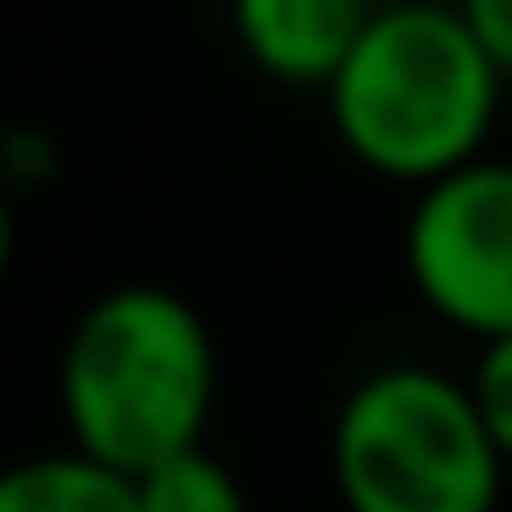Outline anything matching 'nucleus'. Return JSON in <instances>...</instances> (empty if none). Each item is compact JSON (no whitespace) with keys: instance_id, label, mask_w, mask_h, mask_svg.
<instances>
[{"instance_id":"20e7f679","label":"nucleus","mask_w":512,"mask_h":512,"mask_svg":"<svg viewBox=\"0 0 512 512\" xmlns=\"http://www.w3.org/2000/svg\"><path fill=\"white\" fill-rule=\"evenodd\" d=\"M414 295L463 337H512V162L477 155L470 169L414 190L400 239Z\"/></svg>"},{"instance_id":"423d86ee","label":"nucleus","mask_w":512,"mask_h":512,"mask_svg":"<svg viewBox=\"0 0 512 512\" xmlns=\"http://www.w3.org/2000/svg\"><path fill=\"white\" fill-rule=\"evenodd\" d=\"M0 512H141V505H134V477L78 449H50L0 470Z\"/></svg>"},{"instance_id":"f03ea898","label":"nucleus","mask_w":512,"mask_h":512,"mask_svg":"<svg viewBox=\"0 0 512 512\" xmlns=\"http://www.w3.org/2000/svg\"><path fill=\"white\" fill-rule=\"evenodd\" d=\"M498 92L505 78L456 0H386L323 99L358 169L428 190L484 155Z\"/></svg>"},{"instance_id":"9d476101","label":"nucleus","mask_w":512,"mask_h":512,"mask_svg":"<svg viewBox=\"0 0 512 512\" xmlns=\"http://www.w3.org/2000/svg\"><path fill=\"white\" fill-rule=\"evenodd\" d=\"M15 274V204H8V183H0V288Z\"/></svg>"},{"instance_id":"0eeeda50","label":"nucleus","mask_w":512,"mask_h":512,"mask_svg":"<svg viewBox=\"0 0 512 512\" xmlns=\"http://www.w3.org/2000/svg\"><path fill=\"white\" fill-rule=\"evenodd\" d=\"M134 505L141 512H246V484L232 477L225 456L190 449V456H169L162 470L134 477Z\"/></svg>"},{"instance_id":"7ed1b4c3","label":"nucleus","mask_w":512,"mask_h":512,"mask_svg":"<svg viewBox=\"0 0 512 512\" xmlns=\"http://www.w3.org/2000/svg\"><path fill=\"white\" fill-rule=\"evenodd\" d=\"M505 456L470 379L435 365L365 372L330 421V477L344 512H498Z\"/></svg>"},{"instance_id":"6e6552de","label":"nucleus","mask_w":512,"mask_h":512,"mask_svg":"<svg viewBox=\"0 0 512 512\" xmlns=\"http://www.w3.org/2000/svg\"><path fill=\"white\" fill-rule=\"evenodd\" d=\"M470 400L498 442V456L512 463V337H491L477 344V365H470Z\"/></svg>"},{"instance_id":"1a4fd4ad","label":"nucleus","mask_w":512,"mask_h":512,"mask_svg":"<svg viewBox=\"0 0 512 512\" xmlns=\"http://www.w3.org/2000/svg\"><path fill=\"white\" fill-rule=\"evenodd\" d=\"M456 15L470 22V36L484 43V57H491L498 78L512 85V0H456Z\"/></svg>"},{"instance_id":"f257e3e1","label":"nucleus","mask_w":512,"mask_h":512,"mask_svg":"<svg viewBox=\"0 0 512 512\" xmlns=\"http://www.w3.org/2000/svg\"><path fill=\"white\" fill-rule=\"evenodd\" d=\"M57 407L78 456L148 477L204 449L218 414V337L176 288L120 281L78 309L57 358Z\"/></svg>"},{"instance_id":"39448f33","label":"nucleus","mask_w":512,"mask_h":512,"mask_svg":"<svg viewBox=\"0 0 512 512\" xmlns=\"http://www.w3.org/2000/svg\"><path fill=\"white\" fill-rule=\"evenodd\" d=\"M372 15H379L372 0H232V36L246 64L267 71L274 85L330 92Z\"/></svg>"}]
</instances>
